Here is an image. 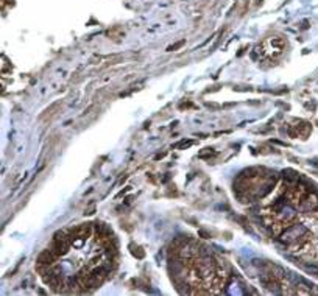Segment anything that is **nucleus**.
<instances>
[{"instance_id":"obj_1","label":"nucleus","mask_w":318,"mask_h":296,"mask_svg":"<svg viewBox=\"0 0 318 296\" xmlns=\"http://www.w3.org/2000/svg\"><path fill=\"white\" fill-rule=\"evenodd\" d=\"M307 234V229L306 226L302 225H295V226H288V228H284V231L279 234V239L284 245H292L295 242H298L299 239L306 237Z\"/></svg>"},{"instance_id":"obj_2","label":"nucleus","mask_w":318,"mask_h":296,"mask_svg":"<svg viewBox=\"0 0 318 296\" xmlns=\"http://www.w3.org/2000/svg\"><path fill=\"white\" fill-rule=\"evenodd\" d=\"M58 259H59V256H58L52 248H47V249H44V251L39 254L38 263H39V265H47V266H50V265H53L55 262H58Z\"/></svg>"},{"instance_id":"obj_3","label":"nucleus","mask_w":318,"mask_h":296,"mask_svg":"<svg viewBox=\"0 0 318 296\" xmlns=\"http://www.w3.org/2000/svg\"><path fill=\"white\" fill-rule=\"evenodd\" d=\"M299 209L302 211V212H313L315 209H318V198L315 195H309L307 198H304L302 200V203L299 204Z\"/></svg>"},{"instance_id":"obj_4","label":"nucleus","mask_w":318,"mask_h":296,"mask_svg":"<svg viewBox=\"0 0 318 296\" xmlns=\"http://www.w3.org/2000/svg\"><path fill=\"white\" fill-rule=\"evenodd\" d=\"M279 212H281V214H279L281 223H288V221L293 220V217H295V211H293L292 207H282Z\"/></svg>"},{"instance_id":"obj_5","label":"nucleus","mask_w":318,"mask_h":296,"mask_svg":"<svg viewBox=\"0 0 318 296\" xmlns=\"http://www.w3.org/2000/svg\"><path fill=\"white\" fill-rule=\"evenodd\" d=\"M282 178L287 181V182H296L298 181V173L296 171H293V170H284V175H282Z\"/></svg>"},{"instance_id":"obj_6","label":"nucleus","mask_w":318,"mask_h":296,"mask_svg":"<svg viewBox=\"0 0 318 296\" xmlns=\"http://www.w3.org/2000/svg\"><path fill=\"white\" fill-rule=\"evenodd\" d=\"M302 270L307 273V274H312V276H318V266L316 265H312V263H307V265H302Z\"/></svg>"},{"instance_id":"obj_7","label":"nucleus","mask_w":318,"mask_h":296,"mask_svg":"<svg viewBox=\"0 0 318 296\" xmlns=\"http://www.w3.org/2000/svg\"><path fill=\"white\" fill-rule=\"evenodd\" d=\"M184 44V41H179V42H176V44H173V45H170V47H167V50L168 52H173V50H176V48H179L181 45Z\"/></svg>"},{"instance_id":"obj_8","label":"nucleus","mask_w":318,"mask_h":296,"mask_svg":"<svg viewBox=\"0 0 318 296\" xmlns=\"http://www.w3.org/2000/svg\"><path fill=\"white\" fill-rule=\"evenodd\" d=\"M189 145H192V140H187V142H184V143H179L178 147H179V148L182 150V148H187Z\"/></svg>"}]
</instances>
